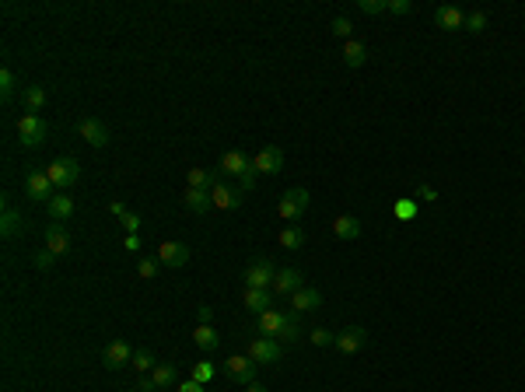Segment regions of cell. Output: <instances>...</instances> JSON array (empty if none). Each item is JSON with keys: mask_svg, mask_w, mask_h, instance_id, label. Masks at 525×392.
<instances>
[{"mask_svg": "<svg viewBox=\"0 0 525 392\" xmlns=\"http://www.w3.org/2000/svg\"><path fill=\"white\" fill-rule=\"evenodd\" d=\"M14 88H18V77H14V74L4 67V70H0V95H4V102L14 95Z\"/></svg>", "mask_w": 525, "mask_h": 392, "instance_id": "obj_35", "label": "cell"}, {"mask_svg": "<svg viewBox=\"0 0 525 392\" xmlns=\"http://www.w3.org/2000/svg\"><path fill=\"white\" fill-rule=\"evenodd\" d=\"M466 28H470L473 36H480L483 28H487V11H470L466 14Z\"/></svg>", "mask_w": 525, "mask_h": 392, "instance_id": "obj_36", "label": "cell"}, {"mask_svg": "<svg viewBox=\"0 0 525 392\" xmlns=\"http://www.w3.org/2000/svg\"><path fill=\"white\" fill-rule=\"evenodd\" d=\"M18 137H21L25 147H39L49 137V123H46L42 116H36V112H25L18 119Z\"/></svg>", "mask_w": 525, "mask_h": 392, "instance_id": "obj_1", "label": "cell"}, {"mask_svg": "<svg viewBox=\"0 0 525 392\" xmlns=\"http://www.w3.org/2000/svg\"><path fill=\"white\" fill-rule=\"evenodd\" d=\"M225 375L235 382V385H253L256 382V361L249 354H235L225 361Z\"/></svg>", "mask_w": 525, "mask_h": 392, "instance_id": "obj_3", "label": "cell"}, {"mask_svg": "<svg viewBox=\"0 0 525 392\" xmlns=\"http://www.w3.org/2000/svg\"><path fill=\"white\" fill-rule=\"evenodd\" d=\"M256 175H259L256 168L242 172V175H238V190H242V193H253V190H256Z\"/></svg>", "mask_w": 525, "mask_h": 392, "instance_id": "obj_41", "label": "cell"}, {"mask_svg": "<svg viewBox=\"0 0 525 392\" xmlns=\"http://www.w3.org/2000/svg\"><path fill=\"white\" fill-rule=\"evenodd\" d=\"M56 186H53V179L46 175V172H28V179H25V193H28V200H36V203H49L56 193H53Z\"/></svg>", "mask_w": 525, "mask_h": 392, "instance_id": "obj_9", "label": "cell"}, {"mask_svg": "<svg viewBox=\"0 0 525 392\" xmlns=\"http://www.w3.org/2000/svg\"><path fill=\"white\" fill-rule=\"evenodd\" d=\"M42 105H46V88H39V84H28V88H25V109L39 116V109H42Z\"/></svg>", "mask_w": 525, "mask_h": 392, "instance_id": "obj_28", "label": "cell"}, {"mask_svg": "<svg viewBox=\"0 0 525 392\" xmlns=\"http://www.w3.org/2000/svg\"><path fill=\"white\" fill-rule=\"evenodd\" d=\"M322 305V294L316 291V287H301V291H294L291 294V309L298 312V315H305V312H316Z\"/></svg>", "mask_w": 525, "mask_h": 392, "instance_id": "obj_18", "label": "cell"}, {"mask_svg": "<svg viewBox=\"0 0 525 392\" xmlns=\"http://www.w3.org/2000/svg\"><path fill=\"white\" fill-rule=\"evenodd\" d=\"M193 340H196L200 350H218V343H221V337H218V329H214V326H196Z\"/></svg>", "mask_w": 525, "mask_h": 392, "instance_id": "obj_25", "label": "cell"}, {"mask_svg": "<svg viewBox=\"0 0 525 392\" xmlns=\"http://www.w3.org/2000/svg\"><path fill=\"white\" fill-rule=\"evenodd\" d=\"M410 11H413L410 0H389V14H410Z\"/></svg>", "mask_w": 525, "mask_h": 392, "instance_id": "obj_42", "label": "cell"}, {"mask_svg": "<svg viewBox=\"0 0 525 392\" xmlns=\"http://www.w3.org/2000/svg\"><path fill=\"white\" fill-rule=\"evenodd\" d=\"M333 235L344 238V242H354V238L361 235V221H357L354 214H340V218L333 221Z\"/></svg>", "mask_w": 525, "mask_h": 392, "instance_id": "obj_21", "label": "cell"}, {"mask_svg": "<svg viewBox=\"0 0 525 392\" xmlns=\"http://www.w3.org/2000/svg\"><path fill=\"white\" fill-rule=\"evenodd\" d=\"M21 228H25V218L18 214L14 207H4V214H0V235H4V238H14Z\"/></svg>", "mask_w": 525, "mask_h": 392, "instance_id": "obj_23", "label": "cell"}, {"mask_svg": "<svg viewBox=\"0 0 525 392\" xmlns=\"http://www.w3.org/2000/svg\"><path fill=\"white\" fill-rule=\"evenodd\" d=\"M364 60H368V49H364V42L350 39V42L344 46V64L357 70V67H364Z\"/></svg>", "mask_w": 525, "mask_h": 392, "instance_id": "obj_26", "label": "cell"}, {"mask_svg": "<svg viewBox=\"0 0 525 392\" xmlns=\"http://www.w3.org/2000/svg\"><path fill=\"white\" fill-rule=\"evenodd\" d=\"M308 340H312L316 347H329V343H336V337L329 333V329H312V333H308Z\"/></svg>", "mask_w": 525, "mask_h": 392, "instance_id": "obj_40", "label": "cell"}, {"mask_svg": "<svg viewBox=\"0 0 525 392\" xmlns=\"http://www.w3.org/2000/svg\"><path fill=\"white\" fill-rule=\"evenodd\" d=\"M253 168L259 175H277V172L284 168V151L281 147H263V151H256V155H253Z\"/></svg>", "mask_w": 525, "mask_h": 392, "instance_id": "obj_11", "label": "cell"}, {"mask_svg": "<svg viewBox=\"0 0 525 392\" xmlns=\"http://www.w3.org/2000/svg\"><path fill=\"white\" fill-rule=\"evenodd\" d=\"M46 175L53 179V186L60 190V193H67L77 179H81V165H77V158H56L49 168H46Z\"/></svg>", "mask_w": 525, "mask_h": 392, "instance_id": "obj_2", "label": "cell"}, {"mask_svg": "<svg viewBox=\"0 0 525 392\" xmlns=\"http://www.w3.org/2000/svg\"><path fill=\"white\" fill-rule=\"evenodd\" d=\"M133 361V347L127 343V340H112V343H105V350H102V365L109 368V371H119V368H127Z\"/></svg>", "mask_w": 525, "mask_h": 392, "instance_id": "obj_7", "label": "cell"}, {"mask_svg": "<svg viewBox=\"0 0 525 392\" xmlns=\"http://www.w3.org/2000/svg\"><path fill=\"white\" fill-rule=\"evenodd\" d=\"M190 378H193V382H200V385H203V382H210V378H214V365H210V361H200V365H193Z\"/></svg>", "mask_w": 525, "mask_h": 392, "instance_id": "obj_37", "label": "cell"}, {"mask_svg": "<svg viewBox=\"0 0 525 392\" xmlns=\"http://www.w3.org/2000/svg\"><path fill=\"white\" fill-rule=\"evenodd\" d=\"M49 218H53L56 224H67V221L74 218V196L56 193V196L49 200Z\"/></svg>", "mask_w": 525, "mask_h": 392, "instance_id": "obj_20", "label": "cell"}, {"mask_svg": "<svg viewBox=\"0 0 525 392\" xmlns=\"http://www.w3.org/2000/svg\"><path fill=\"white\" fill-rule=\"evenodd\" d=\"M417 200H410V196H403V200H396V207H392V214L399 218V221H413L417 218Z\"/></svg>", "mask_w": 525, "mask_h": 392, "instance_id": "obj_31", "label": "cell"}, {"mask_svg": "<svg viewBox=\"0 0 525 392\" xmlns=\"http://www.w3.org/2000/svg\"><path fill=\"white\" fill-rule=\"evenodd\" d=\"M284 354V343L281 340H273V337H256L249 343V357L256 361V365H277Z\"/></svg>", "mask_w": 525, "mask_h": 392, "instance_id": "obj_5", "label": "cell"}, {"mask_svg": "<svg viewBox=\"0 0 525 392\" xmlns=\"http://www.w3.org/2000/svg\"><path fill=\"white\" fill-rule=\"evenodd\" d=\"M298 337H301V329H298V312H291V315H287V326L281 329V343L291 347V343H298Z\"/></svg>", "mask_w": 525, "mask_h": 392, "instance_id": "obj_32", "label": "cell"}, {"mask_svg": "<svg viewBox=\"0 0 525 392\" xmlns=\"http://www.w3.org/2000/svg\"><path fill=\"white\" fill-rule=\"evenodd\" d=\"M249 168H253V158L242 155V151H228V155L221 158V172L225 175H242V172H249Z\"/></svg>", "mask_w": 525, "mask_h": 392, "instance_id": "obj_22", "label": "cell"}, {"mask_svg": "<svg viewBox=\"0 0 525 392\" xmlns=\"http://www.w3.org/2000/svg\"><path fill=\"white\" fill-rule=\"evenodd\" d=\"M130 365L137 368V371H151V368H158V361H154V354L151 350H133V361H130Z\"/></svg>", "mask_w": 525, "mask_h": 392, "instance_id": "obj_33", "label": "cell"}, {"mask_svg": "<svg viewBox=\"0 0 525 392\" xmlns=\"http://www.w3.org/2000/svg\"><path fill=\"white\" fill-rule=\"evenodd\" d=\"M77 133H81V140H88L91 147H105V144H109V127L102 123V119H95V116H81V119H77Z\"/></svg>", "mask_w": 525, "mask_h": 392, "instance_id": "obj_8", "label": "cell"}, {"mask_svg": "<svg viewBox=\"0 0 525 392\" xmlns=\"http://www.w3.org/2000/svg\"><path fill=\"white\" fill-rule=\"evenodd\" d=\"M245 392H266V385H259V382H253V385H245Z\"/></svg>", "mask_w": 525, "mask_h": 392, "instance_id": "obj_51", "label": "cell"}, {"mask_svg": "<svg viewBox=\"0 0 525 392\" xmlns=\"http://www.w3.org/2000/svg\"><path fill=\"white\" fill-rule=\"evenodd\" d=\"M158 270H162L158 259H140V263H137V274H140L144 280H154V277H158Z\"/></svg>", "mask_w": 525, "mask_h": 392, "instance_id": "obj_38", "label": "cell"}, {"mask_svg": "<svg viewBox=\"0 0 525 392\" xmlns=\"http://www.w3.org/2000/svg\"><path fill=\"white\" fill-rule=\"evenodd\" d=\"M357 11H364V14H382V11H389V0H357Z\"/></svg>", "mask_w": 525, "mask_h": 392, "instance_id": "obj_39", "label": "cell"}, {"mask_svg": "<svg viewBox=\"0 0 525 392\" xmlns=\"http://www.w3.org/2000/svg\"><path fill=\"white\" fill-rule=\"evenodd\" d=\"M196 319H200V326H214V309L210 305H200L196 309Z\"/></svg>", "mask_w": 525, "mask_h": 392, "instance_id": "obj_44", "label": "cell"}, {"mask_svg": "<svg viewBox=\"0 0 525 392\" xmlns=\"http://www.w3.org/2000/svg\"><path fill=\"white\" fill-rule=\"evenodd\" d=\"M413 196H420L424 203H435V200H438V190H435V186H427V183H424V186H417V193H413Z\"/></svg>", "mask_w": 525, "mask_h": 392, "instance_id": "obj_43", "label": "cell"}, {"mask_svg": "<svg viewBox=\"0 0 525 392\" xmlns=\"http://www.w3.org/2000/svg\"><path fill=\"white\" fill-rule=\"evenodd\" d=\"M308 210V190L294 186L281 196V203H277V214H281L284 221H301V214Z\"/></svg>", "mask_w": 525, "mask_h": 392, "instance_id": "obj_4", "label": "cell"}, {"mask_svg": "<svg viewBox=\"0 0 525 392\" xmlns=\"http://www.w3.org/2000/svg\"><path fill=\"white\" fill-rule=\"evenodd\" d=\"M214 183H218V175L207 172V168H190V190H214Z\"/></svg>", "mask_w": 525, "mask_h": 392, "instance_id": "obj_27", "label": "cell"}, {"mask_svg": "<svg viewBox=\"0 0 525 392\" xmlns=\"http://www.w3.org/2000/svg\"><path fill=\"white\" fill-rule=\"evenodd\" d=\"M364 343H368V329H364V326H347L344 333H336V343H333V347H336L340 354H357Z\"/></svg>", "mask_w": 525, "mask_h": 392, "instance_id": "obj_12", "label": "cell"}, {"mask_svg": "<svg viewBox=\"0 0 525 392\" xmlns=\"http://www.w3.org/2000/svg\"><path fill=\"white\" fill-rule=\"evenodd\" d=\"M179 392H203V385L193 382V378H186V382H179Z\"/></svg>", "mask_w": 525, "mask_h": 392, "instance_id": "obj_50", "label": "cell"}, {"mask_svg": "<svg viewBox=\"0 0 525 392\" xmlns=\"http://www.w3.org/2000/svg\"><path fill=\"white\" fill-rule=\"evenodd\" d=\"M137 392H158V382H154V378H140L137 382Z\"/></svg>", "mask_w": 525, "mask_h": 392, "instance_id": "obj_49", "label": "cell"}, {"mask_svg": "<svg viewBox=\"0 0 525 392\" xmlns=\"http://www.w3.org/2000/svg\"><path fill=\"white\" fill-rule=\"evenodd\" d=\"M53 263H56V256H53V252H49V249H46V252H39V256H36V266H39V270H49V266H53Z\"/></svg>", "mask_w": 525, "mask_h": 392, "instance_id": "obj_45", "label": "cell"}, {"mask_svg": "<svg viewBox=\"0 0 525 392\" xmlns=\"http://www.w3.org/2000/svg\"><path fill=\"white\" fill-rule=\"evenodd\" d=\"M284 326H287V315H284V312H277V309L256 315V333H259V337H281V329H284Z\"/></svg>", "mask_w": 525, "mask_h": 392, "instance_id": "obj_16", "label": "cell"}, {"mask_svg": "<svg viewBox=\"0 0 525 392\" xmlns=\"http://www.w3.org/2000/svg\"><path fill=\"white\" fill-rule=\"evenodd\" d=\"M305 287V277H301V270L287 266V270H277V277H273V294H294Z\"/></svg>", "mask_w": 525, "mask_h": 392, "instance_id": "obj_14", "label": "cell"}, {"mask_svg": "<svg viewBox=\"0 0 525 392\" xmlns=\"http://www.w3.org/2000/svg\"><path fill=\"white\" fill-rule=\"evenodd\" d=\"M123 249H127V252H140V238L137 235H127V238H123Z\"/></svg>", "mask_w": 525, "mask_h": 392, "instance_id": "obj_46", "label": "cell"}, {"mask_svg": "<svg viewBox=\"0 0 525 392\" xmlns=\"http://www.w3.org/2000/svg\"><path fill=\"white\" fill-rule=\"evenodd\" d=\"M123 228H127L130 235H137V228H140V218H137V214H127V218H123Z\"/></svg>", "mask_w": 525, "mask_h": 392, "instance_id": "obj_47", "label": "cell"}, {"mask_svg": "<svg viewBox=\"0 0 525 392\" xmlns=\"http://www.w3.org/2000/svg\"><path fill=\"white\" fill-rule=\"evenodd\" d=\"M329 32L350 42V32H354V25H350V18H347V14H340V18H333V21H329Z\"/></svg>", "mask_w": 525, "mask_h": 392, "instance_id": "obj_34", "label": "cell"}, {"mask_svg": "<svg viewBox=\"0 0 525 392\" xmlns=\"http://www.w3.org/2000/svg\"><path fill=\"white\" fill-rule=\"evenodd\" d=\"M210 200H214V207H218V210H238L242 200H245V193H242V190H231V186H225V183H214Z\"/></svg>", "mask_w": 525, "mask_h": 392, "instance_id": "obj_13", "label": "cell"}, {"mask_svg": "<svg viewBox=\"0 0 525 392\" xmlns=\"http://www.w3.org/2000/svg\"><path fill=\"white\" fill-rule=\"evenodd\" d=\"M281 246H284V249H301V246H305V231H301L298 224H287V228L281 231Z\"/></svg>", "mask_w": 525, "mask_h": 392, "instance_id": "obj_30", "label": "cell"}, {"mask_svg": "<svg viewBox=\"0 0 525 392\" xmlns=\"http://www.w3.org/2000/svg\"><path fill=\"white\" fill-rule=\"evenodd\" d=\"M242 301H245V309H249L253 315H263L273 309V291H263V287H245L242 291Z\"/></svg>", "mask_w": 525, "mask_h": 392, "instance_id": "obj_15", "label": "cell"}, {"mask_svg": "<svg viewBox=\"0 0 525 392\" xmlns=\"http://www.w3.org/2000/svg\"><path fill=\"white\" fill-rule=\"evenodd\" d=\"M435 25L445 28V32H462V28H466V11H459V8H438L435 11Z\"/></svg>", "mask_w": 525, "mask_h": 392, "instance_id": "obj_19", "label": "cell"}, {"mask_svg": "<svg viewBox=\"0 0 525 392\" xmlns=\"http://www.w3.org/2000/svg\"><path fill=\"white\" fill-rule=\"evenodd\" d=\"M186 207H190V214H207L214 207V200H210L207 190H186Z\"/></svg>", "mask_w": 525, "mask_h": 392, "instance_id": "obj_24", "label": "cell"}, {"mask_svg": "<svg viewBox=\"0 0 525 392\" xmlns=\"http://www.w3.org/2000/svg\"><path fill=\"white\" fill-rule=\"evenodd\" d=\"M151 378L158 382V389L165 392L168 385H175V382H179V368H175V365H158V368L151 371Z\"/></svg>", "mask_w": 525, "mask_h": 392, "instance_id": "obj_29", "label": "cell"}, {"mask_svg": "<svg viewBox=\"0 0 525 392\" xmlns=\"http://www.w3.org/2000/svg\"><path fill=\"white\" fill-rule=\"evenodd\" d=\"M154 259H158L162 266H168V270H179V266L190 263V246L186 242H162Z\"/></svg>", "mask_w": 525, "mask_h": 392, "instance_id": "obj_10", "label": "cell"}, {"mask_svg": "<svg viewBox=\"0 0 525 392\" xmlns=\"http://www.w3.org/2000/svg\"><path fill=\"white\" fill-rule=\"evenodd\" d=\"M46 249L53 256H67L71 252V231L64 224H49L46 228Z\"/></svg>", "mask_w": 525, "mask_h": 392, "instance_id": "obj_17", "label": "cell"}, {"mask_svg": "<svg viewBox=\"0 0 525 392\" xmlns=\"http://www.w3.org/2000/svg\"><path fill=\"white\" fill-rule=\"evenodd\" d=\"M273 277H277V270H273L270 259H256V263H249V266H245V274H242L245 287H263V291L273 287Z\"/></svg>", "mask_w": 525, "mask_h": 392, "instance_id": "obj_6", "label": "cell"}, {"mask_svg": "<svg viewBox=\"0 0 525 392\" xmlns=\"http://www.w3.org/2000/svg\"><path fill=\"white\" fill-rule=\"evenodd\" d=\"M109 210H112V218H119V221L130 214V210H127V203H119V200H112V207H109Z\"/></svg>", "mask_w": 525, "mask_h": 392, "instance_id": "obj_48", "label": "cell"}]
</instances>
